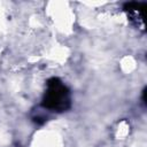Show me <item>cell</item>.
<instances>
[{
	"label": "cell",
	"instance_id": "6da1fadb",
	"mask_svg": "<svg viewBox=\"0 0 147 147\" xmlns=\"http://www.w3.org/2000/svg\"><path fill=\"white\" fill-rule=\"evenodd\" d=\"M69 105L68 90L59 80L53 78L48 83V88L45 94L44 106L53 110H64Z\"/></svg>",
	"mask_w": 147,
	"mask_h": 147
}]
</instances>
